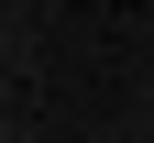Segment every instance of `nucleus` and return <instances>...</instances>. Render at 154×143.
<instances>
[{"instance_id": "obj_1", "label": "nucleus", "mask_w": 154, "mask_h": 143, "mask_svg": "<svg viewBox=\"0 0 154 143\" xmlns=\"http://www.w3.org/2000/svg\"><path fill=\"white\" fill-rule=\"evenodd\" d=\"M132 143H154V132H132Z\"/></svg>"}]
</instances>
